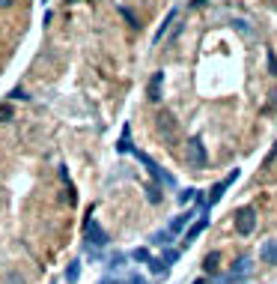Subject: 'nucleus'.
Instances as JSON below:
<instances>
[{"label":"nucleus","instance_id":"28","mask_svg":"<svg viewBox=\"0 0 277 284\" xmlns=\"http://www.w3.org/2000/svg\"><path fill=\"white\" fill-rule=\"evenodd\" d=\"M203 3H209V0H194V6H203Z\"/></svg>","mask_w":277,"mask_h":284},{"label":"nucleus","instance_id":"4","mask_svg":"<svg viewBox=\"0 0 277 284\" xmlns=\"http://www.w3.org/2000/svg\"><path fill=\"white\" fill-rule=\"evenodd\" d=\"M235 180H239V168H235V170H229V173L224 176V180H221V183H218V186L212 189V195H209V206H215V203H218V200L224 198V192H227V189H229V186H232Z\"/></svg>","mask_w":277,"mask_h":284},{"label":"nucleus","instance_id":"1","mask_svg":"<svg viewBox=\"0 0 277 284\" xmlns=\"http://www.w3.org/2000/svg\"><path fill=\"white\" fill-rule=\"evenodd\" d=\"M131 153L140 159V165H143V168H146V170H149V173H152L161 186H170V189L176 186V176H173V173H167L164 168H158V162H155V159H149V156H146V153H140V150H131Z\"/></svg>","mask_w":277,"mask_h":284},{"label":"nucleus","instance_id":"5","mask_svg":"<svg viewBox=\"0 0 277 284\" xmlns=\"http://www.w3.org/2000/svg\"><path fill=\"white\" fill-rule=\"evenodd\" d=\"M87 239L99 248V245H107V233L99 227V222L96 219H87Z\"/></svg>","mask_w":277,"mask_h":284},{"label":"nucleus","instance_id":"21","mask_svg":"<svg viewBox=\"0 0 277 284\" xmlns=\"http://www.w3.org/2000/svg\"><path fill=\"white\" fill-rule=\"evenodd\" d=\"M131 257H134V260H146V263H149V252H146V248H137V252H131Z\"/></svg>","mask_w":277,"mask_h":284},{"label":"nucleus","instance_id":"14","mask_svg":"<svg viewBox=\"0 0 277 284\" xmlns=\"http://www.w3.org/2000/svg\"><path fill=\"white\" fill-rule=\"evenodd\" d=\"M158 129H161V132H167V138H173V117L161 114V117H158Z\"/></svg>","mask_w":277,"mask_h":284},{"label":"nucleus","instance_id":"26","mask_svg":"<svg viewBox=\"0 0 277 284\" xmlns=\"http://www.w3.org/2000/svg\"><path fill=\"white\" fill-rule=\"evenodd\" d=\"M126 284H146V278H140V275H131V278H128Z\"/></svg>","mask_w":277,"mask_h":284},{"label":"nucleus","instance_id":"25","mask_svg":"<svg viewBox=\"0 0 277 284\" xmlns=\"http://www.w3.org/2000/svg\"><path fill=\"white\" fill-rule=\"evenodd\" d=\"M9 99H30V96H27V93H24V90H21V87H15V90H12V93H9Z\"/></svg>","mask_w":277,"mask_h":284},{"label":"nucleus","instance_id":"13","mask_svg":"<svg viewBox=\"0 0 277 284\" xmlns=\"http://www.w3.org/2000/svg\"><path fill=\"white\" fill-rule=\"evenodd\" d=\"M116 150L120 153H131L134 147H131V138H128V126L123 129V138H120V144H116Z\"/></svg>","mask_w":277,"mask_h":284},{"label":"nucleus","instance_id":"24","mask_svg":"<svg viewBox=\"0 0 277 284\" xmlns=\"http://www.w3.org/2000/svg\"><path fill=\"white\" fill-rule=\"evenodd\" d=\"M194 198H197V192H194V189H188V192H182V195H179V200H182V203H188V200H194Z\"/></svg>","mask_w":277,"mask_h":284},{"label":"nucleus","instance_id":"10","mask_svg":"<svg viewBox=\"0 0 277 284\" xmlns=\"http://www.w3.org/2000/svg\"><path fill=\"white\" fill-rule=\"evenodd\" d=\"M176 15H179V9H170V12H167V18H164V24H161V27H158V33H155V42H161V39H164V33H167V27H170V24L176 21Z\"/></svg>","mask_w":277,"mask_h":284},{"label":"nucleus","instance_id":"8","mask_svg":"<svg viewBox=\"0 0 277 284\" xmlns=\"http://www.w3.org/2000/svg\"><path fill=\"white\" fill-rule=\"evenodd\" d=\"M161 84H164V72H155V75L149 78V87H146V93H149V99H152V102H158V99H161Z\"/></svg>","mask_w":277,"mask_h":284},{"label":"nucleus","instance_id":"11","mask_svg":"<svg viewBox=\"0 0 277 284\" xmlns=\"http://www.w3.org/2000/svg\"><path fill=\"white\" fill-rule=\"evenodd\" d=\"M251 266H253V263H251V257H242L239 263L232 266V278H242V275H248V272H251Z\"/></svg>","mask_w":277,"mask_h":284},{"label":"nucleus","instance_id":"20","mask_svg":"<svg viewBox=\"0 0 277 284\" xmlns=\"http://www.w3.org/2000/svg\"><path fill=\"white\" fill-rule=\"evenodd\" d=\"M232 27H239V30L245 33V36H253V30L248 27V21H232Z\"/></svg>","mask_w":277,"mask_h":284},{"label":"nucleus","instance_id":"16","mask_svg":"<svg viewBox=\"0 0 277 284\" xmlns=\"http://www.w3.org/2000/svg\"><path fill=\"white\" fill-rule=\"evenodd\" d=\"M170 239H173L170 230H158V233L152 236V242H158V245H170Z\"/></svg>","mask_w":277,"mask_h":284},{"label":"nucleus","instance_id":"7","mask_svg":"<svg viewBox=\"0 0 277 284\" xmlns=\"http://www.w3.org/2000/svg\"><path fill=\"white\" fill-rule=\"evenodd\" d=\"M259 260H262V263H277V239H265V242H262Z\"/></svg>","mask_w":277,"mask_h":284},{"label":"nucleus","instance_id":"9","mask_svg":"<svg viewBox=\"0 0 277 284\" xmlns=\"http://www.w3.org/2000/svg\"><path fill=\"white\" fill-rule=\"evenodd\" d=\"M191 219H194V212L188 209V212H185V216H176V219L170 222V227H167V230H170V233H179V230H182V227H185V225H188Z\"/></svg>","mask_w":277,"mask_h":284},{"label":"nucleus","instance_id":"18","mask_svg":"<svg viewBox=\"0 0 277 284\" xmlns=\"http://www.w3.org/2000/svg\"><path fill=\"white\" fill-rule=\"evenodd\" d=\"M176 257H179L176 248H167V252L161 255V263H164V266H170V263H176Z\"/></svg>","mask_w":277,"mask_h":284},{"label":"nucleus","instance_id":"17","mask_svg":"<svg viewBox=\"0 0 277 284\" xmlns=\"http://www.w3.org/2000/svg\"><path fill=\"white\" fill-rule=\"evenodd\" d=\"M146 198H149V203H161V192H158V186H146Z\"/></svg>","mask_w":277,"mask_h":284},{"label":"nucleus","instance_id":"27","mask_svg":"<svg viewBox=\"0 0 277 284\" xmlns=\"http://www.w3.org/2000/svg\"><path fill=\"white\" fill-rule=\"evenodd\" d=\"M12 3H15V0H0V6H3V9H6V6H12Z\"/></svg>","mask_w":277,"mask_h":284},{"label":"nucleus","instance_id":"23","mask_svg":"<svg viewBox=\"0 0 277 284\" xmlns=\"http://www.w3.org/2000/svg\"><path fill=\"white\" fill-rule=\"evenodd\" d=\"M268 69H271V75H277V57H274V51H268Z\"/></svg>","mask_w":277,"mask_h":284},{"label":"nucleus","instance_id":"6","mask_svg":"<svg viewBox=\"0 0 277 284\" xmlns=\"http://www.w3.org/2000/svg\"><path fill=\"white\" fill-rule=\"evenodd\" d=\"M206 225H209V219H206V216H203V219H197V222H194V225H191V227L185 230V236H182V242H185V245H191V242H194L197 236H200V233L206 230Z\"/></svg>","mask_w":277,"mask_h":284},{"label":"nucleus","instance_id":"15","mask_svg":"<svg viewBox=\"0 0 277 284\" xmlns=\"http://www.w3.org/2000/svg\"><path fill=\"white\" fill-rule=\"evenodd\" d=\"M218 252H212V255H206V260H203V266H206V272H215L218 269Z\"/></svg>","mask_w":277,"mask_h":284},{"label":"nucleus","instance_id":"3","mask_svg":"<svg viewBox=\"0 0 277 284\" xmlns=\"http://www.w3.org/2000/svg\"><path fill=\"white\" fill-rule=\"evenodd\" d=\"M256 227V212L251 206H242L239 212H235V233L239 236H251Z\"/></svg>","mask_w":277,"mask_h":284},{"label":"nucleus","instance_id":"2","mask_svg":"<svg viewBox=\"0 0 277 284\" xmlns=\"http://www.w3.org/2000/svg\"><path fill=\"white\" fill-rule=\"evenodd\" d=\"M185 156H188V168H206V162H209L206 147H203V141H200V138H191V141H188Z\"/></svg>","mask_w":277,"mask_h":284},{"label":"nucleus","instance_id":"19","mask_svg":"<svg viewBox=\"0 0 277 284\" xmlns=\"http://www.w3.org/2000/svg\"><path fill=\"white\" fill-rule=\"evenodd\" d=\"M6 284H24V275L12 269V272H6Z\"/></svg>","mask_w":277,"mask_h":284},{"label":"nucleus","instance_id":"22","mask_svg":"<svg viewBox=\"0 0 277 284\" xmlns=\"http://www.w3.org/2000/svg\"><path fill=\"white\" fill-rule=\"evenodd\" d=\"M0 120H12V108H9V105H0Z\"/></svg>","mask_w":277,"mask_h":284},{"label":"nucleus","instance_id":"12","mask_svg":"<svg viewBox=\"0 0 277 284\" xmlns=\"http://www.w3.org/2000/svg\"><path fill=\"white\" fill-rule=\"evenodd\" d=\"M77 275H81V263L72 260V263H69V269H66V281H69V284H77Z\"/></svg>","mask_w":277,"mask_h":284}]
</instances>
